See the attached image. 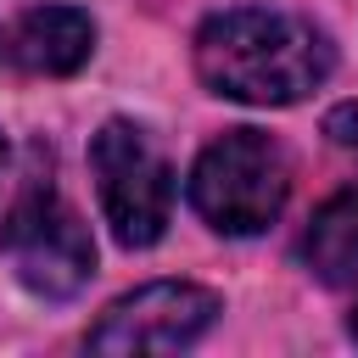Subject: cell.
<instances>
[{"label":"cell","mask_w":358,"mask_h":358,"mask_svg":"<svg viewBox=\"0 0 358 358\" xmlns=\"http://www.w3.org/2000/svg\"><path fill=\"white\" fill-rule=\"evenodd\" d=\"M336 67V45L313 17L280 6H235L201 22L196 73L213 95L246 106H291Z\"/></svg>","instance_id":"6da1fadb"},{"label":"cell","mask_w":358,"mask_h":358,"mask_svg":"<svg viewBox=\"0 0 358 358\" xmlns=\"http://www.w3.org/2000/svg\"><path fill=\"white\" fill-rule=\"evenodd\" d=\"M291 196V162L263 129L218 134L190 168V207L218 235H263Z\"/></svg>","instance_id":"7a4b0ae2"},{"label":"cell","mask_w":358,"mask_h":358,"mask_svg":"<svg viewBox=\"0 0 358 358\" xmlns=\"http://www.w3.org/2000/svg\"><path fill=\"white\" fill-rule=\"evenodd\" d=\"M90 168H95V190L112 235L134 252L157 246L173 218V168L157 151V140L140 123L112 117L90 145Z\"/></svg>","instance_id":"3957f363"},{"label":"cell","mask_w":358,"mask_h":358,"mask_svg":"<svg viewBox=\"0 0 358 358\" xmlns=\"http://www.w3.org/2000/svg\"><path fill=\"white\" fill-rule=\"evenodd\" d=\"M0 257L34 296H73L95 274V241L50 185H34L11 201L0 224Z\"/></svg>","instance_id":"277c9868"},{"label":"cell","mask_w":358,"mask_h":358,"mask_svg":"<svg viewBox=\"0 0 358 358\" xmlns=\"http://www.w3.org/2000/svg\"><path fill=\"white\" fill-rule=\"evenodd\" d=\"M224 313L218 291L190 285V280H151L129 296H117L101 324L90 330V352H179L190 341H201L213 330V319Z\"/></svg>","instance_id":"5b68a950"},{"label":"cell","mask_w":358,"mask_h":358,"mask_svg":"<svg viewBox=\"0 0 358 358\" xmlns=\"http://www.w3.org/2000/svg\"><path fill=\"white\" fill-rule=\"evenodd\" d=\"M90 50H95V22L78 6H39L11 34V56L34 78H67L90 62Z\"/></svg>","instance_id":"8992f818"},{"label":"cell","mask_w":358,"mask_h":358,"mask_svg":"<svg viewBox=\"0 0 358 358\" xmlns=\"http://www.w3.org/2000/svg\"><path fill=\"white\" fill-rule=\"evenodd\" d=\"M302 263L324 285H358V185L336 190L302 229Z\"/></svg>","instance_id":"52a82bcc"},{"label":"cell","mask_w":358,"mask_h":358,"mask_svg":"<svg viewBox=\"0 0 358 358\" xmlns=\"http://www.w3.org/2000/svg\"><path fill=\"white\" fill-rule=\"evenodd\" d=\"M324 134L341 145V151H358V106H336L324 117Z\"/></svg>","instance_id":"ba28073f"},{"label":"cell","mask_w":358,"mask_h":358,"mask_svg":"<svg viewBox=\"0 0 358 358\" xmlns=\"http://www.w3.org/2000/svg\"><path fill=\"white\" fill-rule=\"evenodd\" d=\"M352 341H358V313H352Z\"/></svg>","instance_id":"9c48e42d"},{"label":"cell","mask_w":358,"mask_h":358,"mask_svg":"<svg viewBox=\"0 0 358 358\" xmlns=\"http://www.w3.org/2000/svg\"><path fill=\"white\" fill-rule=\"evenodd\" d=\"M0 162H6V140H0Z\"/></svg>","instance_id":"30bf717a"}]
</instances>
